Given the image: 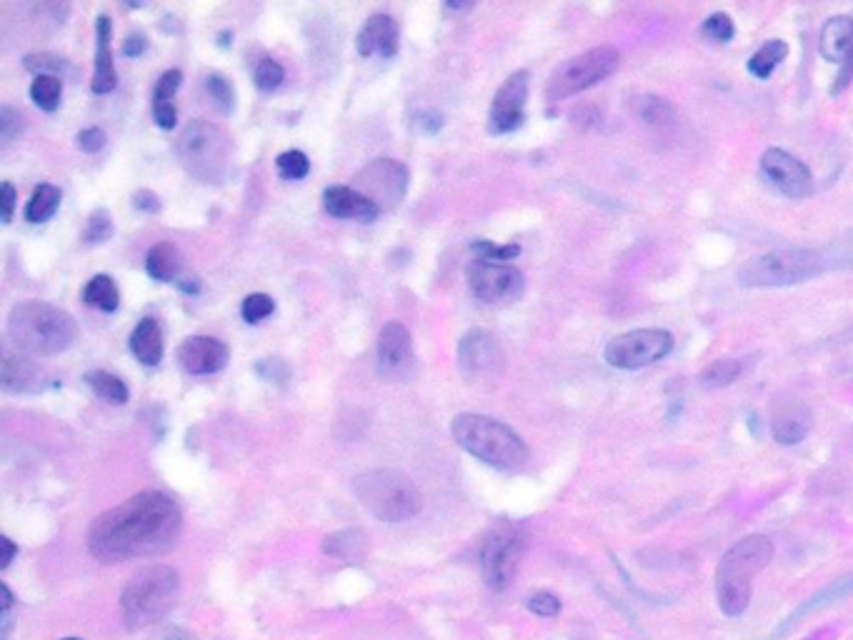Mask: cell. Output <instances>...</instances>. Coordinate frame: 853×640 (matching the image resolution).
I'll use <instances>...</instances> for the list:
<instances>
[{
  "mask_svg": "<svg viewBox=\"0 0 853 640\" xmlns=\"http://www.w3.org/2000/svg\"><path fill=\"white\" fill-rule=\"evenodd\" d=\"M0 548H3V555H0V568L6 570L8 565L13 563V558H16L18 548H16V543H13L11 538H6V535L0 538Z\"/></svg>",
  "mask_w": 853,
  "mask_h": 640,
  "instance_id": "cell-55",
  "label": "cell"
},
{
  "mask_svg": "<svg viewBox=\"0 0 853 640\" xmlns=\"http://www.w3.org/2000/svg\"><path fill=\"white\" fill-rule=\"evenodd\" d=\"M23 130V118L11 108V105H3L0 108V140L3 143H13V140L21 135Z\"/></svg>",
  "mask_w": 853,
  "mask_h": 640,
  "instance_id": "cell-47",
  "label": "cell"
},
{
  "mask_svg": "<svg viewBox=\"0 0 853 640\" xmlns=\"http://www.w3.org/2000/svg\"><path fill=\"white\" fill-rule=\"evenodd\" d=\"M761 175L766 178L768 185L778 190L786 198H806L813 193V175L803 160L796 155L786 153L781 148H768L761 155Z\"/></svg>",
  "mask_w": 853,
  "mask_h": 640,
  "instance_id": "cell-14",
  "label": "cell"
},
{
  "mask_svg": "<svg viewBox=\"0 0 853 640\" xmlns=\"http://www.w3.org/2000/svg\"><path fill=\"white\" fill-rule=\"evenodd\" d=\"M146 270L153 280L171 283L181 273V253L171 243H156L146 255Z\"/></svg>",
  "mask_w": 853,
  "mask_h": 640,
  "instance_id": "cell-29",
  "label": "cell"
},
{
  "mask_svg": "<svg viewBox=\"0 0 853 640\" xmlns=\"http://www.w3.org/2000/svg\"><path fill=\"white\" fill-rule=\"evenodd\" d=\"M528 85H531L528 70H516L503 80V85L493 95L491 113H488V125L493 133H513L521 128L526 120Z\"/></svg>",
  "mask_w": 853,
  "mask_h": 640,
  "instance_id": "cell-15",
  "label": "cell"
},
{
  "mask_svg": "<svg viewBox=\"0 0 853 640\" xmlns=\"http://www.w3.org/2000/svg\"><path fill=\"white\" fill-rule=\"evenodd\" d=\"M618 63H621V53L613 45H598V48L566 60L563 65H558L556 73L548 80L546 100L548 103H561L571 95L593 88L608 75L616 73Z\"/></svg>",
  "mask_w": 853,
  "mask_h": 640,
  "instance_id": "cell-9",
  "label": "cell"
},
{
  "mask_svg": "<svg viewBox=\"0 0 853 640\" xmlns=\"http://www.w3.org/2000/svg\"><path fill=\"white\" fill-rule=\"evenodd\" d=\"M636 113H638V118L643 120V123L658 128V125L673 123V115H676V110H673V105L668 103L666 98H658V95H646V98H638Z\"/></svg>",
  "mask_w": 853,
  "mask_h": 640,
  "instance_id": "cell-36",
  "label": "cell"
},
{
  "mask_svg": "<svg viewBox=\"0 0 853 640\" xmlns=\"http://www.w3.org/2000/svg\"><path fill=\"white\" fill-rule=\"evenodd\" d=\"M63 95V80L56 75H36V80L31 83V98L33 103L41 110H58Z\"/></svg>",
  "mask_w": 853,
  "mask_h": 640,
  "instance_id": "cell-35",
  "label": "cell"
},
{
  "mask_svg": "<svg viewBox=\"0 0 853 640\" xmlns=\"http://www.w3.org/2000/svg\"><path fill=\"white\" fill-rule=\"evenodd\" d=\"M356 48L361 58H393L398 53V23L386 13H376L363 23Z\"/></svg>",
  "mask_w": 853,
  "mask_h": 640,
  "instance_id": "cell-19",
  "label": "cell"
},
{
  "mask_svg": "<svg viewBox=\"0 0 853 640\" xmlns=\"http://www.w3.org/2000/svg\"><path fill=\"white\" fill-rule=\"evenodd\" d=\"M256 85L261 90H266V93H271V90L281 88L283 78H286V70L281 68V63H276L273 58H261L256 65Z\"/></svg>",
  "mask_w": 853,
  "mask_h": 640,
  "instance_id": "cell-43",
  "label": "cell"
},
{
  "mask_svg": "<svg viewBox=\"0 0 853 640\" xmlns=\"http://www.w3.org/2000/svg\"><path fill=\"white\" fill-rule=\"evenodd\" d=\"M743 373V363L736 358H718L711 365H706L701 373L703 388H726V385L736 383L738 375Z\"/></svg>",
  "mask_w": 853,
  "mask_h": 640,
  "instance_id": "cell-34",
  "label": "cell"
},
{
  "mask_svg": "<svg viewBox=\"0 0 853 640\" xmlns=\"http://www.w3.org/2000/svg\"><path fill=\"white\" fill-rule=\"evenodd\" d=\"M808 433V415L798 410H778L771 420V435L781 445H798Z\"/></svg>",
  "mask_w": 853,
  "mask_h": 640,
  "instance_id": "cell-28",
  "label": "cell"
},
{
  "mask_svg": "<svg viewBox=\"0 0 853 640\" xmlns=\"http://www.w3.org/2000/svg\"><path fill=\"white\" fill-rule=\"evenodd\" d=\"M148 640H196V638H193V633H188L186 628H181V625H166V628L156 630Z\"/></svg>",
  "mask_w": 853,
  "mask_h": 640,
  "instance_id": "cell-53",
  "label": "cell"
},
{
  "mask_svg": "<svg viewBox=\"0 0 853 640\" xmlns=\"http://www.w3.org/2000/svg\"><path fill=\"white\" fill-rule=\"evenodd\" d=\"M323 205L333 218H351V220H373L378 218V205L371 203L363 193L348 188V185H331L323 193Z\"/></svg>",
  "mask_w": 853,
  "mask_h": 640,
  "instance_id": "cell-21",
  "label": "cell"
},
{
  "mask_svg": "<svg viewBox=\"0 0 853 640\" xmlns=\"http://www.w3.org/2000/svg\"><path fill=\"white\" fill-rule=\"evenodd\" d=\"M378 363L386 373H401L413 363V338L398 320L383 325L378 335Z\"/></svg>",
  "mask_w": 853,
  "mask_h": 640,
  "instance_id": "cell-20",
  "label": "cell"
},
{
  "mask_svg": "<svg viewBox=\"0 0 853 640\" xmlns=\"http://www.w3.org/2000/svg\"><path fill=\"white\" fill-rule=\"evenodd\" d=\"M16 188H13L11 183H3L0 185V218H3V223H11L13 213H16Z\"/></svg>",
  "mask_w": 853,
  "mask_h": 640,
  "instance_id": "cell-50",
  "label": "cell"
},
{
  "mask_svg": "<svg viewBox=\"0 0 853 640\" xmlns=\"http://www.w3.org/2000/svg\"><path fill=\"white\" fill-rule=\"evenodd\" d=\"M61 198V188H56V185H38L26 205V220H31V223H46V220H51L53 215H56V210L61 208Z\"/></svg>",
  "mask_w": 853,
  "mask_h": 640,
  "instance_id": "cell-32",
  "label": "cell"
},
{
  "mask_svg": "<svg viewBox=\"0 0 853 640\" xmlns=\"http://www.w3.org/2000/svg\"><path fill=\"white\" fill-rule=\"evenodd\" d=\"M323 550L333 558L348 560V563H358L368 555V535L361 528H348L341 533H333L323 540Z\"/></svg>",
  "mask_w": 853,
  "mask_h": 640,
  "instance_id": "cell-27",
  "label": "cell"
},
{
  "mask_svg": "<svg viewBox=\"0 0 853 640\" xmlns=\"http://www.w3.org/2000/svg\"><path fill=\"white\" fill-rule=\"evenodd\" d=\"M23 65H26V70H31V73H36V75H56V78H61V75L71 73L73 70L71 63H68L66 58H61V55H53V53L26 55Z\"/></svg>",
  "mask_w": 853,
  "mask_h": 640,
  "instance_id": "cell-37",
  "label": "cell"
},
{
  "mask_svg": "<svg viewBox=\"0 0 853 640\" xmlns=\"http://www.w3.org/2000/svg\"><path fill=\"white\" fill-rule=\"evenodd\" d=\"M0 385L8 393H33L43 385V373L33 360L6 350L0 360Z\"/></svg>",
  "mask_w": 853,
  "mask_h": 640,
  "instance_id": "cell-22",
  "label": "cell"
},
{
  "mask_svg": "<svg viewBox=\"0 0 853 640\" xmlns=\"http://www.w3.org/2000/svg\"><path fill=\"white\" fill-rule=\"evenodd\" d=\"M133 208L143 210V213H158L161 210V198L153 190H138L133 195Z\"/></svg>",
  "mask_w": 853,
  "mask_h": 640,
  "instance_id": "cell-52",
  "label": "cell"
},
{
  "mask_svg": "<svg viewBox=\"0 0 853 640\" xmlns=\"http://www.w3.org/2000/svg\"><path fill=\"white\" fill-rule=\"evenodd\" d=\"M276 168L278 173H281V178L303 180L308 175V170H311V163H308V155L301 153V150H286V153L278 155Z\"/></svg>",
  "mask_w": 853,
  "mask_h": 640,
  "instance_id": "cell-39",
  "label": "cell"
},
{
  "mask_svg": "<svg viewBox=\"0 0 853 640\" xmlns=\"http://www.w3.org/2000/svg\"><path fill=\"white\" fill-rule=\"evenodd\" d=\"M526 553V530L518 523H498L481 543V573L491 590H506L513 583Z\"/></svg>",
  "mask_w": 853,
  "mask_h": 640,
  "instance_id": "cell-10",
  "label": "cell"
},
{
  "mask_svg": "<svg viewBox=\"0 0 853 640\" xmlns=\"http://www.w3.org/2000/svg\"><path fill=\"white\" fill-rule=\"evenodd\" d=\"M253 368H256V373L261 375L263 380H268V383L273 385H286L288 378H291V368H288L281 358H263L258 360Z\"/></svg>",
  "mask_w": 853,
  "mask_h": 640,
  "instance_id": "cell-45",
  "label": "cell"
},
{
  "mask_svg": "<svg viewBox=\"0 0 853 640\" xmlns=\"http://www.w3.org/2000/svg\"><path fill=\"white\" fill-rule=\"evenodd\" d=\"M673 348V335L663 328H641L621 333L606 345L603 358L611 368L641 370L666 358Z\"/></svg>",
  "mask_w": 853,
  "mask_h": 640,
  "instance_id": "cell-11",
  "label": "cell"
},
{
  "mask_svg": "<svg viewBox=\"0 0 853 640\" xmlns=\"http://www.w3.org/2000/svg\"><path fill=\"white\" fill-rule=\"evenodd\" d=\"M473 250L481 260H493V263H508L516 255H521V245H493L488 240H476Z\"/></svg>",
  "mask_w": 853,
  "mask_h": 640,
  "instance_id": "cell-44",
  "label": "cell"
},
{
  "mask_svg": "<svg viewBox=\"0 0 853 640\" xmlns=\"http://www.w3.org/2000/svg\"><path fill=\"white\" fill-rule=\"evenodd\" d=\"M418 125H421V130H426V133H438V130L443 128V118L438 113H433V110H423V113L418 115Z\"/></svg>",
  "mask_w": 853,
  "mask_h": 640,
  "instance_id": "cell-54",
  "label": "cell"
},
{
  "mask_svg": "<svg viewBox=\"0 0 853 640\" xmlns=\"http://www.w3.org/2000/svg\"><path fill=\"white\" fill-rule=\"evenodd\" d=\"M353 495L358 503L383 523H403L421 510V493L416 483L401 470L376 468L353 478Z\"/></svg>",
  "mask_w": 853,
  "mask_h": 640,
  "instance_id": "cell-6",
  "label": "cell"
},
{
  "mask_svg": "<svg viewBox=\"0 0 853 640\" xmlns=\"http://www.w3.org/2000/svg\"><path fill=\"white\" fill-rule=\"evenodd\" d=\"M526 605L533 615H538V618H556V615L561 613V600H558L553 593H548V590H538V593H533Z\"/></svg>",
  "mask_w": 853,
  "mask_h": 640,
  "instance_id": "cell-46",
  "label": "cell"
},
{
  "mask_svg": "<svg viewBox=\"0 0 853 640\" xmlns=\"http://www.w3.org/2000/svg\"><path fill=\"white\" fill-rule=\"evenodd\" d=\"M181 578L171 565H148L128 580L121 595V613L128 628H148L161 623L178 603Z\"/></svg>",
  "mask_w": 853,
  "mask_h": 640,
  "instance_id": "cell-5",
  "label": "cell"
},
{
  "mask_svg": "<svg viewBox=\"0 0 853 640\" xmlns=\"http://www.w3.org/2000/svg\"><path fill=\"white\" fill-rule=\"evenodd\" d=\"M701 30L706 38L713 40V43H728V40H733V35H736V25H733L731 15L726 13L708 15V18L703 20Z\"/></svg>",
  "mask_w": 853,
  "mask_h": 640,
  "instance_id": "cell-42",
  "label": "cell"
},
{
  "mask_svg": "<svg viewBox=\"0 0 853 640\" xmlns=\"http://www.w3.org/2000/svg\"><path fill=\"white\" fill-rule=\"evenodd\" d=\"M468 285L483 303L508 305L523 295V273L511 263L476 258L468 265Z\"/></svg>",
  "mask_w": 853,
  "mask_h": 640,
  "instance_id": "cell-12",
  "label": "cell"
},
{
  "mask_svg": "<svg viewBox=\"0 0 853 640\" xmlns=\"http://www.w3.org/2000/svg\"><path fill=\"white\" fill-rule=\"evenodd\" d=\"M823 258H826L828 265H846V268H853V238L838 240L833 248H828L826 253H823Z\"/></svg>",
  "mask_w": 853,
  "mask_h": 640,
  "instance_id": "cell-48",
  "label": "cell"
},
{
  "mask_svg": "<svg viewBox=\"0 0 853 640\" xmlns=\"http://www.w3.org/2000/svg\"><path fill=\"white\" fill-rule=\"evenodd\" d=\"M206 90L211 95V100L216 103V108L221 113H231L233 105H236V90H233L231 80L221 73H213L206 78Z\"/></svg>",
  "mask_w": 853,
  "mask_h": 640,
  "instance_id": "cell-38",
  "label": "cell"
},
{
  "mask_svg": "<svg viewBox=\"0 0 853 640\" xmlns=\"http://www.w3.org/2000/svg\"><path fill=\"white\" fill-rule=\"evenodd\" d=\"M848 595H853V575H846V578L833 580L831 585H826V588L818 590L816 595H811V598H808L806 603L798 605V608L793 610V613L788 615L786 620H783L781 628H778V633H783V630H788V628H791V625H796L798 620L806 618L808 613H818V610L828 608V605L838 603V600L848 598Z\"/></svg>",
  "mask_w": 853,
  "mask_h": 640,
  "instance_id": "cell-25",
  "label": "cell"
},
{
  "mask_svg": "<svg viewBox=\"0 0 853 640\" xmlns=\"http://www.w3.org/2000/svg\"><path fill=\"white\" fill-rule=\"evenodd\" d=\"M181 70L171 68L158 78L156 90H153V118H156L158 128L173 130L178 125V110L173 98H176L178 88H181Z\"/></svg>",
  "mask_w": 853,
  "mask_h": 640,
  "instance_id": "cell-24",
  "label": "cell"
},
{
  "mask_svg": "<svg viewBox=\"0 0 853 640\" xmlns=\"http://www.w3.org/2000/svg\"><path fill=\"white\" fill-rule=\"evenodd\" d=\"M818 50L826 60L841 65L831 95L843 93L853 80V15H833L823 23L818 35Z\"/></svg>",
  "mask_w": 853,
  "mask_h": 640,
  "instance_id": "cell-16",
  "label": "cell"
},
{
  "mask_svg": "<svg viewBox=\"0 0 853 640\" xmlns=\"http://www.w3.org/2000/svg\"><path fill=\"white\" fill-rule=\"evenodd\" d=\"M458 365L468 378H488L501 373L503 350L488 330L473 328L458 343Z\"/></svg>",
  "mask_w": 853,
  "mask_h": 640,
  "instance_id": "cell-17",
  "label": "cell"
},
{
  "mask_svg": "<svg viewBox=\"0 0 853 640\" xmlns=\"http://www.w3.org/2000/svg\"><path fill=\"white\" fill-rule=\"evenodd\" d=\"M111 18L98 15L96 18V68H93V93H111L118 83L116 65H113L111 50Z\"/></svg>",
  "mask_w": 853,
  "mask_h": 640,
  "instance_id": "cell-23",
  "label": "cell"
},
{
  "mask_svg": "<svg viewBox=\"0 0 853 640\" xmlns=\"http://www.w3.org/2000/svg\"><path fill=\"white\" fill-rule=\"evenodd\" d=\"M131 350L143 365H158L163 360V330L156 318H143L131 333Z\"/></svg>",
  "mask_w": 853,
  "mask_h": 640,
  "instance_id": "cell-26",
  "label": "cell"
},
{
  "mask_svg": "<svg viewBox=\"0 0 853 640\" xmlns=\"http://www.w3.org/2000/svg\"><path fill=\"white\" fill-rule=\"evenodd\" d=\"M8 335L23 353L53 358L76 343L78 328L73 315L66 310L41 300H26L8 315Z\"/></svg>",
  "mask_w": 853,
  "mask_h": 640,
  "instance_id": "cell-4",
  "label": "cell"
},
{
  "mask_svg": "<svg viewBox=\"0 0 853 640\" xmlns=\"http://www.w3.org/2000/svg\"><path fill=\"white\" fill-rule=\"evenodd\" d=\"M76 143L83 153H98L106 145V133L101 128H86L76 135Z\"/></svg>",
  "mask_w": 853,
  "mask_h": 640,
  "instance_id": "cell-49",
  "label": "cell"
},
{
  "mask_svg": "<svg viewBox=\"0 0 853 640\" xmlns=\"http://www.w3.org/2000/svg\"><path fill=\"white\" fill-rule=\"evenodd\" d=\"M146 50H148V35L141 33V30H136V33H131L126 40H123V55H126V58H138V55H143Z\"/></svg>",
  "mask_w": 853,
  "mask_h": 640,
  "instance_id": "cell-51",
  "label": "cell"
},
{
  "mask_svg": "<svg viewBox=\"0 0 853 640\" xmlns=\"http://www.w3.org/2000/svg\"><path fill=\"white\" fill-rule=\"evenodd\" d=\"M451 430L463 450L503 473H521L531 463L528 445L501 420L478 413H461L453 418Z\"/></svg>",
  "mask_w": 853,
  "mask_h": 640,
  "instance_id": "cell-3",
  "label": "cell"
},
{
  "mask_svg": "<svg viewBox=\"0 0 853 640\" xmlns=\"http://www.w3.org/2000/svg\"><path fill=\"white\" fill-rule=\"evenodd\" d=\"M63 640H81V638H63Z\"/></svg>",
  "mask_w": 853,
  "mask_h": 640,
  "instance_id": "cell-56",
  "label": "cell"
},
{
  "mask_svg": "<svg viewBox=\"0 0 853 640\" xmlns=\"http://www.w3.org/2000/svg\"><path fill=\"white\" fill-rule=\"evenodd\" d=\"M113 235V218L111 213H108L106 208H96L91 213V218H88L86 225V233H83V240H86L88 245H98V243H106L108 238Z\"/></svg>",
  "mask_w": 853,
  "mask_h": 640,
  "instance_id": "cell-40",
  "label": "cell"
},
{
  "mask_svg": "<svg viewBox=\"0 0 853 640\" xmlns=\"http://www.w3.org/2000/svg\"><path fill=\"white\" fill-rule=\"evenodd\" d=\"M176 153L183 168L201 183H223L231 173V135L208 120H191L183 128Z\"/></svg>",
  "mask_w": 853,
  "mask_h": 640,
  "instance_id": "cell-7",
  "label": "cell"
},
{
  "mask_svg": "<svg viewBox=\"0 0 853 640\" xmlns=\"http://www.w3.org/2000/svg\"><path fill=\"white\" fill-rule=\"evenodd\" d=\"M826 265V258L818 250H771V253L746 260L738 270V280L746 288H786V285H798L816 278Z\"/></svg>",
  "mask_w": 853,
  "mask_h": 640,
  "instance_id": "cell-8",
  "label": "cell"
},
{
  "mask_svg": "<svg viewBox=\"0 0 853 640\" xmlns=\"http://www.w3.org/2000/svg\"><path fill=\"white\" fill-rule=\"evenodd\" d=\"M358 193L366 195L378 210H388L403 200L408 190V168L396 158H378L356 173Z\"/></svg>",
  "mask_w": 853,
  "mask_h": 640,
  "instance_id": "cell-13",
  "label": "cell"
},
{
  "mask_svg": "<svg viewBox=\"0 0 853 640\" xmlns=\"http://www.w3.org/2000/svg\"><path fill=\"white\" fill-rule=\"evenodd\" d=\"M86 385L111 405H126L131 393H128V385L123 383L118 375L108 373V370H88L86 373Z\"/></svg>",
  "mask_w": 853,
  "mask_h": 640,
  "instance_id": "cell-31",
  "label": "cell"
},
{
  "mask_svg": "<svg viewBox=\"0 0 853 640\" xmlns=\"http://www.w3.org/2000/svg\"><path fill=\"white\" fill-rule=\"evenodd\" d=\"M786 55H788L786 40H781V38L766 40V43H763L761 48H758L756 53L748 58L746 68H748V73L756 75L758 80H766V78H771L773 73H776V68L783 63V60H786Z\"/></svg>",
  "mask_w": 853,
  "mask_h": 640,
  "instance_id": "cell-30",
  "label": "cell"
},
{
  "mask_svg": "<svg viewBox=\"0 0 853 640\" xmlns=\"http://www.w3.org/2000/svg\"><path fill=\"white\" fill-rule=\"evenodd\" d=\"M181 530V508L168 495L146 490L93 520L88 550L93 558L108 565L148 558L173 548Z\"/></svg>",
  "mask_w": 853,
  "mask_h": 640,
  "instance_id": "cell-1",
  "label": "cell"
},
{
  "mask_svg": "<svg viewBox=\"0 0 853 640\" xmlns=\"http://www.w3.org/2000/svg\"><path fill=\"white\" fill-rule=\"evenodd\" d=\"M183 370L193 375L221 373L228 365V348L213 335H188L176 350Z\"/></svg>",
  "mask_w": 853,
  "mask_h": 640,
  "instance_id": "cell-18",
  "label": "cell"
},
{
  "mask_svg": "<svg viewBox=\"0 0 853 640\" xmlns=\"http://www.w3.org/2000/svg\"><path fill=\"white\" fill-rule=\"evenodd\" d=\"M83 300H86L91 308L113 313V310L121 305V293H118L116 280H113L111 275H96V278L86 285V290H83Z\"/></svg>",
  "mask_w": 853,
  "mask_h": 640,
  "instance_id": "cell-33",
  "label": "cell"
},
{
  "mask_svg": "<svg viewBox=\"0 0 853 640\" xmlns=\"http://www.w3.org/2000/svg\"><path fill=\"white\" fill-rule=\"evenodd\" d=\"M578 640H586V638H578Z\"/></svg>",
  "mask_w": 853,
  "mask_h": 640,
  "instance_id": "cell-57",
  "label": "cell"
},
{
  "mask_svg": "<svg viewBox=\"0 0 853 640\" xmlns=\"http://www.w3.org/2000/svg\"><path fill=\"white\" fill-rule=\"evenodd\" d=\"M773 540L753 533L733 543L716 568V600L728 618H741L751 605L753 580L771 563Z\"/></svg>",
  "mask_w": 853,
  "mask_h": 640,
  "instance_id": "cell-2",
  "label": "cell"
},
{
  "mask_svg": "<svg viewBox=\"0 0 853 640\" xmlns=\"http://www.w3.org/2000/svg\"><path fill=\"white\" fill-rule=\"evenodd\" d=\"M273 310H276V303H273L271 295H266V293H251L241 305L243 320H246V323H251V325L266 320L268 315L273 313Z\"/></svg>",
  "mask_w": 853,
  "mask_h": 640,
  "instance_id": "cell-41",
  "label": "cell"
}]
</instances>
